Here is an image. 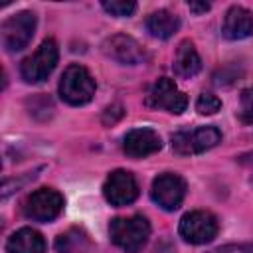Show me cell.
<instances>
[{"label":"cell","mask_w":253,"mask_h":253,"mask_svg":"<svg viewBox=\"0 0 253 253\" xmlns=\"http://www.w3.org/2000/svg\"><path fill=\"white\" fill-rule=\"evenodd\" d=\"M239 117L243 123L247 125H253V87L245 89L241 93V111H239Z\"/></svg>","instance_id":"ffe728a7"},{"label":"cell","mask_w":253,"mask_h":253,"mask_svg":"<svg viewBox=\"0 0 253 253\" xmlns=\"http://www.w3.org/2000/svg\"><path fill=\"white\" fill-rule=\"evenodd\" d=\"M150 196H152L154 204H158L162 210L174 211L176 208H180V204L186 196V182L178 174H172V172L160 174L152 182Z\"/></svg>","instance_id":"ba28073f"},{"label":"cell","mask_w":253,"mask_h":253,"mask_svg":"<svg viewBox=\"0 0 253 253\" xmlns=\"http://www.w3.org/2000/svg\"><path fill=\"white\" fill-rule=\"evenodd\" d=\"M103 8H105L111 16L125 18V16H130V14L136 10V4H134L132 0H105V2H103Z\"/></svg>","instance_id":"ac0fdd59"},{"label":"cell","mask_w":253,"mask_h":253,"mask_svg":"<svg viewBox=\"0 0 253 253\" xmlns=\"http://www.w3.org/2000/svg\"><path fill=\"white\" fill-rule=\"evenodd\" d=\"M57 57H59V49L57 43L53 40H45L42 42V45L22 61L20 65V73L24 77L26 83H42L49 77V73L55 69L57 65Z\"/></svg>","instance_id":"3957f363"},{"label":"cell","mask_w":253,"mask_h":253,"mask_svg":"<svg viewBox=\"0 0 253 253\" xmlns=\"http://www.w3.org/2000/svg\"><path fill=\"white\" fill-rule=\"evenodd\" d=\"M63 210V198L59 192L51 190V188H40L36 192H32L22 206V211L28 219L34 221H51L55 219Z\"/></svg>","instance_id":"8992f818"},{"label":"cell","mask_w":253,"mask_h":253,"mask_svg":"<svg viewBox=\"0 0 253 253\" xmlns=\"http://www.w3.org/2000/svg\"><path fill=\"white\" fill-rule=\"evenodd\" d=\"M8 253H43L45 251V239L40 231L32 227H22L14 231L6 241Z\"/></svg>","instance_id":"5bb4252c"},{"label":"cell","mask_w":253,"mask_h":253,"mask_svg":"<svg viewBox=\"0 0 253 253\" xmlns=\"http://www.w3.org/2000/svg\"><path fill=\"white\" fill-rule=\"evenodd\" d=\"M89 247V239L81 229H69L55 239L57 253H81Z\"/></svg>","instance_id":"e0dca14e"},{"label":"cell","mask_w":253,"mask_h":253,"mask_svg":"<svg viewBox=\"0 0 253 253\" xmlns=\"http://www.w3.org/2000/svg\"><path fill=\"white\" fill-rule=\"evenodd\" d=\"M188 8L196 14H202V12H208L210 10V4L208 2H188Z\"/></svg>","instance_id":"7402d4cb"},{"label":"cell","mask_w":253,"mask_h":253,"mask_svg":"<svg viewBox=\"0 0 253 253\" xmlns=\"http://www.w3.org/2000/svg\"><path fill=\"white\" fill-rule=\"evenodd\" d=\"M221 109V101L211 93H202L196 101V111L200 115H215Z\"/></svg>","instance_id":"d6986e66"},{"label":"cell","mask_w":253,"mask_h":253,"mask_svg":"<svg viewBox=\"0 0 253 253\" xmlns=\"http://www.w3.org/2000/svg\"><path fill=\"white\" fill-rule=\"evenodd\" d=\"M210 253H253V243H229L215 247Z\"/></svg>","instance_id":"44dd1931"},{"label":"cell","mask_w":253,"mask_h":253,"mask_svg":"<svg viewBox=\"0 0 253 253\" xmlns=\"http://www.w3.org/2000/svg\"><path fill=\"white\" fill-rule=\"evenodd\" d=\"M146 103H148V107H152V109H162V111L180 115V113L186 111L188 97L174 85L172 79L160 77V79L152 85V89L148 91Z\"/></svg>","instance_id":"9c48e42d"},{"label":"cell","mask_w":253,"mask_h":253,"mask_svg":"<svg viewBox=\"0 0 253 253\" xmlns=\"http://www.w3.org/2000/svg\"><path fill=\"white\" fill-rule=\"evenodd\" d=\"M123 148L130 158H144L148 154L158 152L162 148V140L158 132L142 126V128H132L125 134Z\"/></svg>","instance_id":"7c38bea8"},{"label":"cell","mask_w":253,"mask_h":253,"mask_svg":"<svg viewBox=\"0 0 253 253\" xmlns=\"http://www.w3.org/2000/svg\"><path fill=\"white\" fill-rule=\"evenodd\" d=\"M59 95L69 105H87L95 95V79L83 65H69L61 75Z\"/></svg>","instance_id":"7a4b0ae2"},{"label":"cell","mask_w":253,"mask_h":253,"mask_svg":"<svg viewBox=\"0 0 253 253\" xmlns=\"http://www.w3.org/2000/svg\"><path fill=\"white\" fill-rule=\"evenodd\" d=\"M105 200L111 206H128L138 196V184L134 176L126 170H115L109 174L103 186Z\"/></svg>","instance_id":"30bf717a"},{"label":"cell","mask_w":253,"mask_h":253,"mask_svg":"<svg viewBox=\"0 0 253 253\" xmlns=\"http://www.w3.org/2000/svg\"><path fill=\"white\" fill-rule=\"evenodd\" d=\"M109 233L113 243L125 253H138L150 237V223L144 215L115 217L109 225Z\"/></svg>","instance_id":"6da1fadb"},{"label":"cell","mask_w":253,"mask_h":253,"mask_svg":"<svg viewBox=\"0 0 253 253\" xmlns=\"http://www.w3.org/2000/svg\"><path fill=\"white\" fill-rule=\"evenodd\" d=\"M180 235L184 237V241L194 245L208 243L217 235V219L213 213L204 210L188 211L180 219Z\"/></svg>","instance_id":"52a82bcc"},{"label":"cell","mask_w":253,"mask_h":253,"mask_svg":"<svg viewBox=\"0 0 253 253\" xmlns=\"http://www.w3.org/2000/svg\"><path fill=\"white\" fill-rule=\"evenodd\" d=\"M178 28H180L178 16L168 10H156L146 18V30L150 32V36H154L158 40L172 38L178 32Z\"/></svg>","instance_id":"2e32d148"},{"label":"cell","mask_w":253,"mask_h":253,"mask_svg":"<svg viewBox=\"0 0 253 253\" xmlns=\"http://www.w3.org/2000/svg\"><path fill=\"white\" fill-rule=\"evenodd\" d=\"M172 69L182 79H190V77H194V75L200 73L202 59H200V55H198V51H196V47H194L192 42L186 40V42H182L178 45L176 57H174V63H172Z\"/></svg>","instance_id":"9a60e30c"},{"label":"cell","mask_w":253,"mask_h":253,"mask_svg":"<svg viewBox=\"0 0 253 253\" xmlns=\"http://www.w3.org/2000/svg\"><path fill=\"white\" fill-rule=\"evenodd\" d=\"M221 140V132L215 126H198L192 130H180L172 134V150L180 156L202 154L213 148Z\"/></svg>","instance_id":"5b68a950"},{"label":"cell","mask_w":253,"mask_h":253,"mask_svg":"<svg viewBox=\"0 0 253 253\" xmlns=\"http://www.w3.org/2000/svg\"><path fill=\"white\" fill-rule=\"evenodd\" d=\"M103 51L107 57H111L123 65H136V63H142V59H144V51L138 45V42L125 34L107 38L103 42Z\"/></svg>","instance_id":"8fae6325"},{"label":"cell","mask_w":253,"mask_h":253,"mask_svg":"<svg viewBox=\"0 0 253 253\" xmlns=\"http://www.w3.org/2000/svg\"><path fill=\"white\" fill-rule=\"evenodd\" d=\"M34 32H36V14L34 12L22 10L14 16H10L2 24V30H0L4 49L10 53L22 51L34 38Z\"/></svg>","instance_id":"277c9868"},{"label":"cell","mask_w":253,"mask_h":253,"mask_svg":"<svg viewBox=\"0 0 253 253\" xmlns=\"http://www.w3.org/2000/svg\"><path fill=\"white\" fill-rule=\"evenodd\" d=\"M221 32L227 40H243L253 32V16L243 6H231L223 18Z\"/></svg>","instance_id":"4fadbf2b"}]
</instances>
